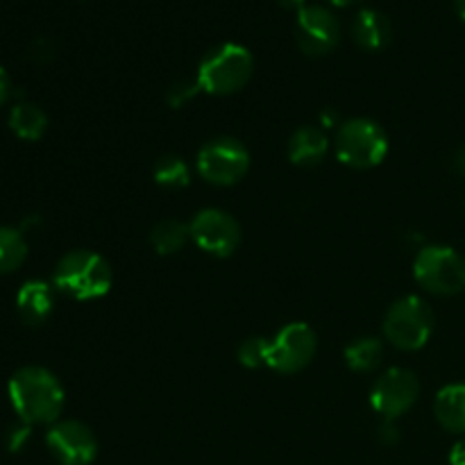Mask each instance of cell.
<instances>
[{
	"mask_svg": "<svg viewBox=\"0 0 465 465\" xmlns=\"http://www.w3.org/2000/svg\"><path fill=\"white\" fill-rule=\"evenodd\" d=\"M377 436H380V440L384 445H395L400 440V431H398V427L393 425V420L381 422L380 430H377Z\"/></svg>",
	"mask_w": 465,
	"mask_h": 465,
	"instance_id": "cell-25",
	"label": "cell"
},
{
	"mask_svg": "<svg viewBox=\"0 0 465 465\" xmlns=\"http://www.w3.org/2000/svg\"><path fill=\"white\" fill-rule=\"evenodd\" d=\"M27 257V243L14 227H0V275L18 271Z\"/></svg>",
	"mask_w": 465,
	"mask_h": 465,
	"instance_id": "cell-20",
	"label": "cell"
},
{
	"mask_svg": "<svg viewBox=\"0 0 465 465\" xmlns=\"http://www.w3.org/2000/svg\"><path fill=\"white\" fill-rule=\"evenodd\" d=\"M327 134L316 125H304L289 139V159L295 166H318L327 154Z\"/></svg>",
	"mask_w": 465,
	"mask_h": 465,
	"instance_id": "cell-15",
	"label": "cell"
},
{
	"mask_svg": "<svg viewBox=\"0 0 465 465\" xmlns=\"http://www.w3.org/2000/svg\"><path fill=\"white\" fill-rule=\"evenodd\" d=\"M200 91H203V89H200L198 80H195V82H177V84H173L171 89H168L166 100L171 103V107H182V104L189 103L191 98H195Z\"/></svg>",
	"mask_w": 465,
	"mask_h": 465,
	"instance_id": "cell-23",
	"label": "cell"
},
{
	"mask_svg": "<svg viewBox=\"0 0 465 465\" xmlns=\"http://www.w3.org/2000/svg\"><path fill=\"white\" fill-rule=\"evenodd\" d=\"M418 395V377L407 368H391L372 384L371 404L384 420H395L416 404Z\"/></svg>",
	"mask_w": 465,
	"mask_h": 465,
	"instance_id": "cell-10",
	"label": "cell"
},
{
	"mask_svg": "<svg viewBox=\"0 0 465 465\" xmlns=\"http://www.w3.org/2000/svg\"><path fill=\"white\" fill-rule=\"evenodd\" d=\"M352 36L357 41V45L375 53V50H384L391 44V39H393V25H391L386 14L377 12V9H361L354 16Z\"/></svg>",
	"mask_w": 465,
	"mask_h": 465,
	"instance_id": "cell-14",
	"label": "cell"
},
{
	"mask_svg": "<svg viewBox=\"0 0 465 465\" xmlns=\"http://www.w3.org/2000/svg\"><path fill=\"white\" fill-rule=\"evenodd\" d=\"M191 241V230L186 223L175 221V218H168V221L157 223L150 232V243H153L154 252L168 257V254H175L184 248Z\"/></svg>",
	"mask_w": 465,
	"mask_h": 465,
	"instance_id": "cell-18",
	"label": "cell"
},
{
	"mask_svg": "<svg viewBox=\"0 0 465 465\" xmlns=\"http://www.w3.org/2000/svg\"><path fill=\"white\" fill-rule=\"evenodd\" d=\"M268 345H271V341L262 339V336L243 341V343L239 345V350H236V357H239L241 366L250 368V371H257V368L266 366Z\"/></svg>",
	"mask_w": 465,
	"mask_h": 465,
	"instance_id": "cell-22",
	"label": "cell"
},
{
	"mask_svg": "<svg viewBox=\"0 0 465 465\" xmlns=\"http://www.w3.org/2000/svg\"><path fill=\"white\" fill-rule=\"evenodd\" d=\"M191 241L213 257H230L241 243V225L223 209H203L189 223Z\"/></svg>",
	"mask_w": 465,
	"mask_h": 465,
	"instance_id": "cell-9",
	"label": "cell"
},
{
	"mask_svg": "<svg viewBox=\"0 0 465 465\" xmlns=\"http://www.w3.org/2000/svg\"><path fill=\"white\" fill-rule=\"evenodd\" d=\"M454 166H457V171L461 173V175H465V148L459 150L457 159H454Z\"/></svg>",
	"mask_w": 465,
	"mask_h": 465,
	"instance_id": "cell-30",
	"label": "cell"
},
{
	"mask_svg": "<svg viewBox=\"0 0 465 465\" xmlns=\"http://www.w3.org/2000/svg\"><path fill=\"white\" fill-rule=\"evenodd\" d=\"M321 121H322V125H325V127L336 125V114H331V112H322V114H321Z\"/></svg>",
	"mask_w": 465,
	"mask_h": 465,
	"instance_id": "cell-31",
	"label": "cell"
},
{
	"mask_svg": "<svg viewBox=\"0 0 465 465\" xmlns=\"http://www.w3.org/2000/svg\"><path fill=\"white\" fill-rule=\"evenodd\" d=\"M454 7H457V14L465 21V0H454Z\"/></svg>",
	"mask_w": 465,
	"mask_h": 465,
	"instance_id": "cell-33",
	"label": "cell"
},
{
	"mask_svg": "<svg viewBox=\"0 0 465 465\" xmlns=\"http://www.w3.org/2000/svg\"><path fill=\"white\" fill-rule=\"evenodd\" d=\"M450 465H465V439L459 440L450 452Z\"/></svg>",
	"mask_w": 465,
	"mask_h": 465,
	"instance_id": "cell-28",
	"label": "cell"
},
{
	"mask_svg": "<svg viewBox=\"0 0 465 465\" xmlns=\"http://www.w3.org/2000/svg\"><path fill=\"white\" fill-rule=\"evenodd\" d=\"M254 71V59L245 45L221 44L209 50L198 66V84L209 95H232L243 89Z\"/></svg>",
	"mask_w": 465,
	"mask_h": 465,
	"instance_id": "cell-3",
	"label": "cell"
},
{
	"mask_svg": "<svg viewBox=\"0 0 465 465\" xmlns=\"http://www.w3.org/2000/svg\"><path fill=\"white\" fill-rule=\"evenodd\" d=\"M277 3H280L284 9H295V12H300L302 7H307V5H304V0H277Z\"/></svg>",
	"mask_w": 465,
	"mask_h": 465,
	"instance_id": "cell-29",
	"label": "cell"
},
{
	"mask_svg": "<svg viewBox=\"0 0 465 465\" xmlns=\"http://www.w3.org/2000/svg\"><path fill=\"white\" fill-rule=\"evenodd\" d=\"M295 39L302 53L312 57L331 53L339 45L341 25L339 18L321 5H307L298 12V25H295Z\"/></svg>",
	"mask_w": 465,
	"mask_h": 465,
	"instance_id": "cell-12",
	"label": "cell"
},
{
	"mask_svg": "<svg viewBox=\"0 0 465 465\" xmlns=\"http://www.w3.org/2000/svg\"><path fill=\"white\" fill-rule=\"evenodd\" d=\"M250 171V153L241 141L218 136L207 141L198 153V173L216 186H232Z\"/></svg>",
	"mask_w": 465,
	"mask_h": 465,
	"instance_id": "cell-7",
	"label": "cell"
},
{
	"mask_svg": "<svg viewBox=\"0 0 465 465\" xmlns=\"http://www.w3.org/2000/svg\"><path fill=\"white\" fill-rule=\"evenodd\" d=\"M153 177L159 186L163 189H184L191 184V168L186 166V162L182 157H168L157 159L153 168Z\"/></svg>",
	"mask_w": 465,
	"mask_h": 465,
	"instance_id": "cell-21",
	"label": "cell"
},
{
	"mask_svg": "<svg viewBox=\"0 0 465 465\" xmlns=\"http://www.w3.org/2000/svg\"><path fill=\"white\" fill-rule=\"evenodd\" d=\"M330 3L336 5V7H352V5L363 3V0H330Z\"/></svg>",
	"mask_w": 465,
	"mask_h": 465,
	"instance_id": "cell-32",
	"label": "cell"
},
{
	"mask_svg": "<svg viewBox=\"0 0 465 465\" xmlns=\"http://www.w3.org/2000/svg\"><path fill=\"white\" fill-rule=\"evenodd\" d=\"M9 130L25 141H39L48 130V116L41 107L32 103L14 104L9 112Z\"/></svg>",
	"mask_w": 465,
	"mask_h": 465,
	"instance_id": "cell-17",
	"label": "cell"
},
{
	"mask_svg": "<svg viewBox=\"0 0 465 465\" xmlns=\"http://www.w3.org/2000/svg\"><path fill=\"white\" fill-rule=\"evenodd\" d=\"M413 277L434 295H457L465 289V259L445 245H427L413 262Z\"/></svg>",
	"mask_w": 465,
	"mask_h": 465,
	"instance_id": "cell-6",
	"label": "cell"
},
{
	"mask_svg": "<svg viewBox=\"0 0 465 465\" xmlns=\"http://www.w3.org/2000/svg\"><path fill=\"white\" fill-rule=\"evenodd\" d=\"M318 350L316 331L307 322H291L277 331L268 345L266 366L282 375H293L304 371L313 361Z\"/></svg>",
	"mask_w": 465,
	"mask_h": 465,
	"instance_id": "cell-8",
	"label": "cell"
},
{
	"mask_svg": "<svg viewBox=\"0 0 465 465\" xmlns=\"http://www.w3.org/2000/svg\"><path fill=\"white\" fill-rule=\"evenodd\" d=\"M54 289L71 298L82 300H98L112 291L114 271L104 257L91 250H73L59 259L54 268Z\"/></svg>",
	"mask_w": 465,
	"mask_h": 465,
	"instance_id": "cell-2",
	"label": "cell"
},
{
	"mask_svg": "<svg viewBox=\"0 0 465 465\" xmlns=\"http://www.w3.org/2000/svg\"><path fill=\"white\" fill-rule=\"evenodd\" d=\"M436 318L430 304L418 295H404L391 304L384 318V336L391 345L404 352L425 348L434 334Z\"/></svg>",
	"mask_w": 465,
	"mask_h": 465,
	"instance_id": "cell-4",
	"label": "cell"
},
{
	"mask_svg": "<svg viewBox=\"0 0 465 465\" xmlns=\"http://www.w3.org/2000/svg\"><path fill=\"white\" fill-rule=\"evenodd\" d=\"M389 154V136L371 118L345 121L336 132V157L350 168H375Z\"/></svg>",
	"mask_w": 465,
	"mask_h": 465,
	"instance_id": "cell-5",
	"label": "cell"
},
{
	"mask_svg": "<svg viewBox=\"0 0 465 465\" xmlns=\"http://www.w3.org/2000/svg\"><path fill=\"white\" fill-rule=\"evenodd\" d=\"M54 293L53 286L41 280H30L21 286L16 295V312L21 321L30 327H39L53 316Z\"/></svg>",
	"mask_w": 465,
	"mask_h": 465,
	"instance_id": "cell-13",
	"label": "cell"
},
{
	"mask_svg": "<svg viewBox=\"0 0 465 465\" xmlns=\"http://www.w3.org/2000/svg\"><path fill=\"white\" fill-rule=\"evenodd\" d=\"M30 427L32 425H27V422H23L21 427H14L12 434L7 436V448L12 450V452H18V450L27 443V439H30Z\"/></svg>",
	"mask_w": 465,
	"mask_h": 465,
	"instance_id": "cell-24",
	"label": "cell"
},
{
	"mask_svg": "<svg viewBox=\"0 0 465 465\" xmlns=\"http://www.w3.org/2000/svg\"><path fill=\"white\" fill-rule=\"evenodd\" d=\"M9 400L14 411L27 425H54L64 411V386L50 371L27 366L9 380Z\"/></svg>",
	"mask_w": 465,
	"mask_h": 465,
	"instance_id": "cell-1",
	"label": "cell"
},
{
	"mask_svg": "<svg viewBox=\"0 0 465 465\" xmlns=\"http://www.w3.org/2000/svg\"><path fill=\"white\" fill-rule=\"evenodd\" d=\"M32 50H36L35 57L39 59V62H48V59L54 54V53H53V45H50V41H44V39L36 41L35 48H32Z\"/></svg>",
	"mask_w": 465,
	"mask_h": 465,
	"instance_id": "cell-27",
	"label": "cell"
},
{
	"mask_svg": "<svg viewBox=\"0 0 465 465\" xmlns=\"http://www.w3.org/2000/svg\"><path fill=\"white\" fill-rule=\"evenodd\" d=\"M50 454L62 465H91L98 457L95 434L80 420H57L45 434Z\"/></svg>",
	"mask_w": 465,
	"mask_h": 465,
	"instance_id": "cell-11",
	"label": "cell"
},
{
	"mask_svg": "<svg viewBox=\"0 0 465 465\" xmlns=\"http://www.w3.org/2000/svg\"><path fill=\"white\" fill-rule=\"evenodd\" d=\"M436 420L452 434H465V384H450L439 391L434 402Z\"/></svg>",
	"mask_w": 465,
	"mask_h": 465,
	"instance_id": "cell-16",
	"label": "cell"
},
{
	"mask_svg": "<svg viewBox=\"0 0 465 465\" xmlns=\"http://www.w3.org/2000/svg\"><path fill=\"white\" fill-rule=\"evenodd\" d=\"M345 363H348L350 371L354 372H372L381 363L384 357V345L381 341L371 339H357L345 348Z\"/></svg>",
	"mask_w": 465,
	"mask_h": 465,
	"instance_id": "cell-19",
	"label": "cell"
},
{
	"mask_svg": "<svg viewBox=\"0 0 465 465\" xmlns=\"http://www.w3.org/2000/svg\"><path fill=\"white\" fill-rule=\"evenodd\" d=\"M9 95H12V80H9L7 71L0 66V104L7 103Z\"/></svg>",
	"mask_w": 465,
	"mask_h": 465,
	"instance_id": "cell-26",
	"label": "cell"
}]
</instances>
